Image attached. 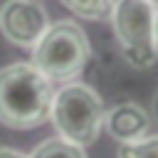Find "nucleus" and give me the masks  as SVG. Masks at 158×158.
Wrapping results in <instances>:
<instances>
[{"label":"nucleus","mask_w":158,"mask_h":158,"mask_svg":"<svg viewBox=\"0 0 158 158\" xmlns=\"http://www.w3.org/2000/svg\"><path fill=\"white\" fill-rule=\"evenodd\" d=\"M91 54L84 30L72 20H59L44 30L32 47V64L52 81H69L81 74Z\"/></svg>","instance_id":"nucleus-2"},{"label":"nucleus","mask_w":158,"mask_h":158,"mask_svg":"<svg viewBox=\"0 0 158 158\" xmlns=\"http://www.w3.org/2000/svg\"><path fill=\"white\" fill-rule=\"evenodd\" d=\"M104 104L91 86L67 81L59 91H54L49 118L62 138L77 146H89L104 128Z\"/></svg>","instance_id":"nucleus-3"},{"label":"nucleus","mask_w":158,"mask_h":158,"mask_svg":"<svg viewBox=\"0 0 158 158\" xmlns=\"http://www.w3.org/2000/svg\"><path fill=\"white\" fill-rule=\"evenodd\" d=\"M114 2L116 0H62V5L67 10H72L77 17L94 20V22L109 20L111 17V10H114Z\"/></svg>","instance_id":"nucleus-8"},{"label":"nucleus","mask_w":158,"mask_h":158,"mask_svg":"<svg viewBox=\"0 0 158 158\" xmlns=\"http://www.w3.org/2000/svg\"><path fill=\"white\" fill-rule=\"evenodd\" d=\"M27 158H86V156H84V146H77L59 136L42 141Z\"/></svg>","instance_id":"nucleus-7"},{"label":"nucleus","mask_w":158,"mask_h":158,"mask_svg":"<svg viewBox=\"0 0 158 158\" xmlns=\"http://www.w3.org/2000/svg\"><path fill=\"white\" fill-rule=\"evenodd\" d=\"M54 86L32 62L0 69V121L10 128H35L49 118Z\"/></svg>","instance_id":"nucleus-1"},{"label":"nucleus","mask_w":158,"mask_h":158,"mask_svg":"<svg viewBox=\"0 0 158 158\" xmlns=\"http://www.w3.org/2000/svg\"><path fill=\"white\" fill-rule=\"evenodd\" d=\"M148 2H153V5H156V7H158V0H148Z\"/></svg>","instance_id":"nucleus-13"},{"label":"nucleus","mask_w":158,"mask_h":158,"mask_svg":"<svg viewBox=\"0 0 158 158\" xmlns=\"http://www.w3.org/2000/svg\"><path fill=\"white\" fill-rule=\"evenodd\" d=\"M47 27V10L37 0H7L0 7V32L17 47H35Z\"/></svg>","instance_id":"nucleus-5"},{"label":"nucleus","mask_w":158,"mask_h":158,"mask_svg":"<svg viewBox=\"0 0 158 158\" xmlns=\"http://www.w3.org/2000/svg\"><path fill=\"white\" fill-rule=\"evenodd\" d=\"M116 156L118 158H158V133L156 136H148L146 133L143 138L118 143Z\"/></svg>","instance_id":"nucleus-9"},{"label":"nucleus","mask_w":158,"mask_h":158,"mask_svg":"<svg viewBox=\"0 0 158 158\" xmlns=\"http://www.w3.org/2000/svg\"><path fill=\"white\" fill-rule=\"evenodd\" d=\"M0 158H27L25 153H20L17 148H10V146H0Z\"/></svg>","instance_id":"nucleus-10"},{"label":"nucleus","mask_w":158,"mask_h":158,"mask_svg":"<svg viewBox=\"0 0 158 158\" xmlns=\"http://www.w3.org/2000/svg\"><path fill=\"white\" fill-rule=\"evenodd\" d=\"M153 109H156V118H158V96H156V104H153Z\"/></svg>","instance_id":"nucleus-12"},{"label":"nucleus","mask_w":158,"mask_h":158,"mask_svg":"<svg viewBox=\"0 0 158 158\" xmlns=\"http://www.w3.org/2000/svg\"><path fill=\"white\" fill-rule=\"evenodd\" d=\"M104 128L118 143L136 141V138H143L146 133H151V116L143 106H138L133 101H123L104 114Z\"/></svg>","instance_id":"nucleus-6"},{"label":"nucleus","mask_w":158,"mask_h":158,"mask_svg":"<svg viewBox=\"0 0 158 158\" xmlns=\"http://www.w3.org/2000/svg\"><path fill=\"white\" fill-rule=\"evenodd\" d=\"M156 5L148 0H116L111 10L114 35L121 44L126 62L136 69H146L158 59L156 42Z\"/></svg>","instance_id":"nucleus-4"},{"label":"nucleus","mask_w":158,"mask_h":158,"mask_svg":"<svg viewBox=\"0 0 158 158\" xmlns=\"http://www.w3.org/2000/svg\"><path fill=\"white\" fill-rule=\"evenodd\" d=\"M156 42H158V10H156Z\"/></svg>","instance_id":"nucleus-11"}]
</instances>
